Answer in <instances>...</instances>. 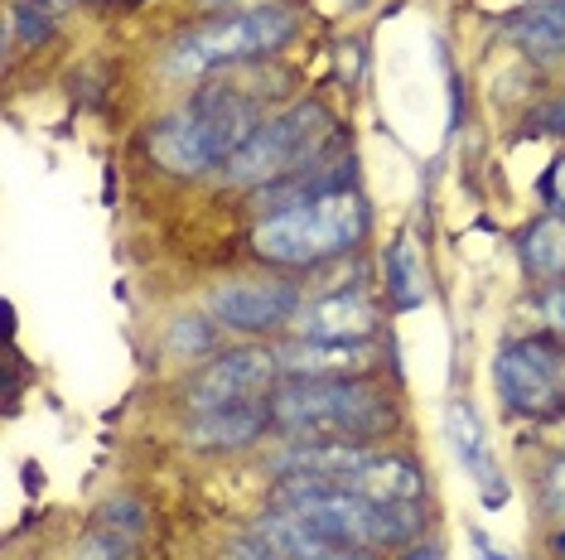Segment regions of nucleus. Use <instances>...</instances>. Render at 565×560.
Instances as JSON below:
<instances>
[{"label":"nucleus","mask_w":565,"mask_h":560,"mask_svg":"<svg viewBox=\"0 0 565 560\" xmlns=\"http://www.w3.org/2000/svg\"><path fill=\"white\" fill-rule=\"evenodd\" d=\"M522 261H526V271L532 276L561 280L565 276V218H542L536 227H526Z\"/></svg>","instance_id":"nucleus-17"},{"label":"nucleus","mask_w":565,"mask_h":560,"mask_svg":"<svg viewBox=\"0 0 565 560\" xmlns=\"http://www.w3.org/2000/svg\"><path fill=\"white\" fill-rule=\"evenodd\" d=\"M503 30L532 58H561L565 54V0H532L518 15L503 20Z\"/></svg>","instance_id":"nucleus-15"},{"label":"nucleus","mask_w":565,"mask_h":560,"mask_svg":"<svg viewBox=\"0 0 565 560\" xmlns=\"http://www.w3.org/2000/svg\"><path fill=\"white\" fill-rule=\"evenodd\" d=\"M372 450L349 440H295L271 460L280 478H315V483H339L343 474H353Z\"/></svg>","instance_id":"nucleus-14"},{"label":"nucleus","mask_w":565,"mask_h":560,"mask_svg":"<svg viewBox=\"0 0 565 560\" xmlns=\"http://www.w3.org/2000/svg\"><path fill=\"white\" fill-rule=\"evenodd\" d=\"M367 237V203L358 198V189H333L310 203L266 213L252 227V247L262 261L271 266H319L333 261L343 251H353Z\"/></svg>","instance_id":"nucleus-3"},{"label":"nucleus","mask_w":565,"mask_h":560,"mask_svg":"<svg viewBox=\"0 0 565 560\" xmlns=\"http://www.w3.org/2000/svg\"><path fill=\"white\" fill-rule=\"evenodd\" d=\"M382 286H387L392 310H420L426 304V261H420L416 241L396 237L387 247V261H382Z\"/></svg>","instance_id":"nucleus-16"},{"label":"nucleus","mask_w":565,"mask_h":560,"mask_svg":"<svg viewBox=\"0 0 565 560\" xmlns=\"http://www.w3.org/2000/svg\"><path fill=\"white\" fill-rule=\"evenodd\" d=\"M532 126H542V131H551V136H565V97L546 101V107H536L532 111Z\"/></svg>","instance_id":"nucleus-23"},{"label":"nucleus","mask_w":565,"mask_h":560,"mask_svg":"<svg viewBox=\"0 0 565 560\" xmlns=\"http://www.w3.org/2000/svg\"><path fill=\"white\" fill-rule=\"evenodd\" d=\"M290 40H295V10L256 6V10H242V15L189 30L184 40H174L164 68H170L174 78H203V73H213V68H237V63L266 58V54H276V49H286Z\"/></svg>","instance_id":"nucleus-4"},{"label":"nucleus","mask_w":565,"mask_h":560,"mask_svg":"<svg viewBox=\"0 0 565 560\" xmlns=\"http://www.w3.org/2000/svg\"><path fill=\"white\" fill-rule=\"evenodd\" d=\"M333 136V117L319 101H295L280 117H266L256 126V136L223 164V180L237 189L252 184H280L290 174H300L305 164L324 155V140Z\"/></svg>","instance_id":"nucleus-5"},{"label":"nucleus","mask_w":565,"mask_h":560,"mask_svg":"<svg viewBox=\"0 0 565 560\" xmlns=\"http://www.w3.org/2000/svg\"><path fill=\"white\" fill-rule=\"evenodd\" d=\"M546 507H551L556 517H565V454L546 469Z\"/></svg>","instance_id":"nucleus-22"},{"label":"nucleus","mask_w":565,"mask_h":560,"mask_svg":"<svg viewBox=\"0 0 565 560\" xmlns=\"http://www.w3.org/2000/svg\"><path fill=\"white\" fill-rule=\"evenodd\" d=\"M217 324L213 314H179L170 324V338H164V348L174 353V358H209L217 348Z\"/></svg>","instance_id":"nucleus-18"},{"label":"nucleus","mask_w":565,"mask_h":560,"mask_svg":"<svg viewBox=\"0 0 565 560\" xmlns=\"http://www.w3.org/2000/svg\"><path fill=\"white\" fill-rule=\"evenodd\" d=\"M406 560H440V546H435V541H426V546H411Z\"/></svg>","instance_id":"nucleus-27"},{"label":"nucleus","mask_w":565,"mask_h":560,"mask_svg":"<svg viewBox=\"0 0 565 560\" xmlns=\"http://www.w3.org/2000/svg\"><path fill=\"white\" fill-rule=\"evenodd\" d=\"M276 430L290 440H349L363 444L396 420L392 397L363 377L339 381H290L271 397Z\"/></svg>","instance_id":"nucleus-2"},{"label":"nucleus","mask_w":565,"mask_h":560,"mask_svg":"<svg viewBox=\"0 0 565 560\" xmlns=\"http://www.w3.org/2000/svg\"><path fill=\"white\" fill-rule=\"evenodd\" d=\"M34 6H44V10H54V15H63V10H73V0H34Z\"/></svg>","instance_id":"nucleus-28"},{"label":"nucleus","mask_w":565,"mask_h":560,"mask_svg":"<svg viewBox=\"0 0 565 560\" xmlns=\"http://www.w3.org/2000/svg\"><path fill=\"white\" fill-rule=\"evenodd\" d=\"M469 541H473V560H512L503 546H493V541L483 537V531H469Z\"/></svg>","instance_id":"nucleus-26"},{"label":"nucleus","mask_w":565,"mask_h":560,"mask_svg":"<svg viewBox=\"0 0 565 560\" xmlns=\"http://www.w3.org/2000/svg\"><path fill=\"white\" fill-rule=\"evenodd\" d=\"M542 194H546V198H551V203H556V208L565 213V160L551 164V174L542 180Z\"/></svg>","instance_id":"nucleus-25"},{"label":"nucleus","mask_w":565,"mask_h":560,"mask_svg":"<svg viewBox=\"0 0 565 560\" xmlns=\"http://www.w3.org/2000/svg\"><path fill=\"white\" fill-rule=\"evenodd\" d=\"M445 430H449V450H455L459 469H465V474L479 483L483 507L508 503V478H503V469H498L493 450H488V435H483L479 411H473L469 401H455V406H449V416H445Z\"/></svg>","instance_id":"nucleus-10"},{"label":"nucleus","mask_w":565,"mask_h":560,"mask_svg":"<svg viewBox=\"0 0 565 560\" xmlns=\"http://www.w3.org/2000/svg\"><path fill=\"white\" fill-rule=\"evenodd\" d=\"M329 488L358 493V498H372V503H416L426 493V474L411 460H396V454H367L353 474H343Z\"/></svg>","instance_id":"nucleus-13"},{"label":"nucleus","mask_w":565,"mask_h":560,"mask_svg":"<svg viewBox=\"0 0 565 560\" xmlns=\"http://www.w3.org/2000/svg\"><path fill=\"white\" fill-rule=\"evenodd\" d=\"M542 314H546V324H551V329H556V334L565 338V286L546 290V300H542Z\"/></svg>","instance_id":"nucleus-24"},{"label":"nucleus","mask_w":565,"mask_h":560,"mask_svg":"<svg viewBox=\"0 0 565 560\" xmlns=\"http://www.w3.org/2000/svg\"><path fill=\"white\" fill-rule=\"evenodd\" d=\"M493 381L508 411L518 416H556L565 401V358L546 338H512L493 358Z\"/></svg>","instance_id":"nucleus-6"},{"label":"nucleus","mask_w":565,"mask_h":560,"mask_svg":"<svg viewBox=\"0 0 565 560\" xmlns=\"http://www.w3.org/2000/svg\"><path fill=\"white\" fill-rule=\"evenodd\" d=\"M276 426L271 416V401H242V406H217V411H199L194 420L184 426V444L189 450H209V454H223V450H247Z\"/></svg>","instance_id":"nucleus-9"},{"label":"nucleus","mask_w":565,"mask_h":560,"mask_svg":"<svg viewBox=\"0 0 565 560\" xmlns=\"http://www.w3.org/2000/svg\"><path fill=\"white\" fill-rule=\"evenodd\" d=\"M54 24H58L54 10L34 6V0H15V6H10V40H20L30 49H40L49 34H54Z\"/></svg>","instance_id":"nucleus-19"},{"label":"nucleus","mask_w":565,"mask_h":560,"mask_svg":"<svg viewBox=\"0 0 565 560\" xmlns=\"http://www.w3.org/2000/svg\"><path fill=\"white\" fill-rule=\"evenodd\" d=\"M280 377V358L266 348H227L213 353L194 377L184 381L189 411H217V406H242V401H266V391Z\"/></svg>","instance_id":"nucleus-7"},{"label":"nucleus","mask_w":565,"mask_h":560,"mask_svg":"<svg viewBox=\"0 0 565 560\" xmlns=\"http://www.w3.org/2000/svg\"><path fill=\"white\" fill-rule=\"evenodd\" d=\"M213 320L237 334H271V329L300 320V290L286 280H233V286L213 290L209 300Z\"/></svg>","instance_id":"nucleus-8"},{"label":"nucleus","mask_w":565,"mask_h":560,"mask_svg":"<svg viewBox=\"0 0 565 560\" xmlns=\"http://www.w3.org/2000/svg\"><path fill=\"white\" fill-rule=\"evenodd\" d=\"M300 338H319V343H367V334L377 329V310L367 295L358 290H333V295L315 300L300 310Z\"/></svg>","instance_id":"nucleus-11"},{"label":"nucleus","mask_w":565,"mask_h":560,"mask_svg":"<svg viewBox=\"0 0 565 560\" xmlns=\"http://www.w3.org/2000/svg\"><path fill=\"white\" fill-rule=\"evenodd\" d=\"M146 507H140L136 498H111V503H102V513H97V527H111V531H121V537H136L140 541V531H146Z\"/></svg>","instance_id":"nucleus-21"},{"label":"nucleus","mask_w":565,"mask_h":560,"mask_svg":"<svg viewBox=\"0 0 565 560\" xmlns=\"http://www.w3.org/2000/svg\"><path fill=\"white\" fill-rule=\"evenodd\" d=\"M280 373L295 381H339V377H363L372 367V348L367 343H319V338H300L290 348L276 353Z\"/></svg>","instance_id":"nucleus-12"},{"label":"nucleus","mask_w":565,"mask_h":560,"mask_svg":"<svg viewBox=\"0 0 565 560\" xmlns=\"http://www.w3.org/2000/svg\"><path fill=\"white\" fill-rule=\"evenodd\" d=\"M73 560H136V537H121L111 527H97L93 537L78 541Z\"/></svg>","instance_id":"nucleus-20"},{"label":"nucleus","mask_w":565,"mask_h":560,"mask_svg":"<svg viewBox=\"0 0 565 560\" xmlns=\"http://www.w3.org/2000/svg\"><path fill=\"white\" fill-rule=\"evenodd\" d=\"M256 126H262V111H256L252 97H237L227 87H203L184 111L150 126L146 146L160 170L199 180L209 170H223L256 136Z\"/></svg>","instance_id":"nucleus-1"}]
</instances>
